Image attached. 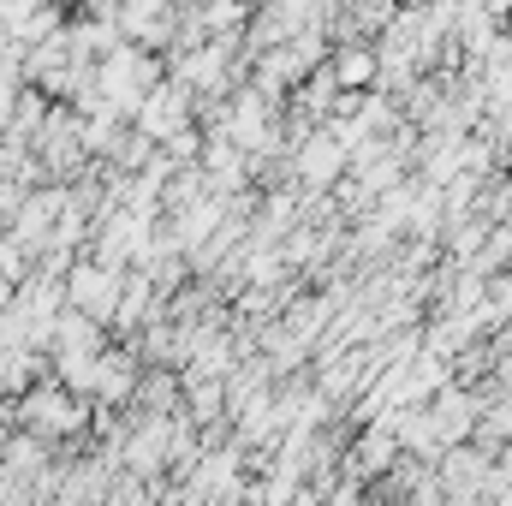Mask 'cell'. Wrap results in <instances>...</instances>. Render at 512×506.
I'll use <instances>...</instances> for the list:
<instances>
[{"label": "cell", "instance_id": "6da1fadb", "mask_svg": "<svg viewBox=\"0 0 512 506\" xmlns=\"http://www.w3.org/2000/svg\"><path fill=\"white\" fill-rule=\"evenodd\" d=\"M12 423L30 429V435H42L48 447H84V435H90V399L72 393L66 381H54V370H48V376H36L12 399Z\"/></svg>", "mask_w": 512, "mask_h": 506}, {"label": "cell", "instance_id": "7a4b0ae2", "mask_svg": "<svg viewBox=\"0 0 512 506\" xmlns=\"http://www.w3.org/2000/svg\"><path fill=\"white\" fill-rule=\"evenodd\" d=\"M346 167H352V149H346L328 126L298 131V137H292V149H286V173H292V185H298V191H328Z\"/></svg>", "mask_w": 512, "mask_h": 506}, {"label": "cell", "instance_id": "3957f363", "mask_svg": "<svg viewBox=\"0 0 512 506\" xmlns=\"http://www.w3.org/2000/svg\"><path fill=\"white\" fill-rule=\"evenodd\" d=\"M435 477H441V495L447 501H489V483H495V453L489 447H477L471 435L465 441H453V447H441L435 453Z\"/></svg>", "mask_w": 512, "mask_h": 506}, {"label": "cell", "instance_id": "277c9868", "mask_svg": "<svg viewBox=\"0 0 512 506\" xmlns=\"http://www.w3.org/2000/svg\"><path fill=\"white\" fill-rule=\"evenodd\" d=\"M131 126L161 143V137H173L179 126H197V96H191L179 78H167V72H161V78L143 90V102L131 108Z\"/></svg>", "mask_w": 512, "mask_h": 506}, {"label": "cell", "instance_id": "5b68a950", "mask_svg": "<svg viewBox=\"0 0 512 506\" xmlns=\"http://www.w3.org/2000/svg\"><path fill=\"white\" fill-rule=\"evenodd\" d=\"M328 72H334L346 90H376V72H382V60H376V42H370V36L334 42V48H328Z\"/></svg>", "mask_w": 512, "mask_h": 506}, {"label": "cell", "instance_id": "8992f818", "mask_svg": "<svg viewBox=\"0 0 512 506\" xmlns=\"http://www.w3.org/2000/svg\"><path fill=\"white\" fill-rule=\"evenodd\" d=\"M6 429H12V399L0 393V435H6Z\"/></svg>", "mask_w": 512, "mask_h": 506}]
</instances>
